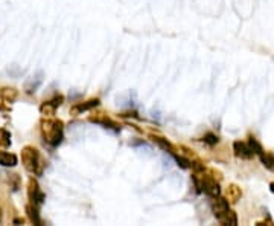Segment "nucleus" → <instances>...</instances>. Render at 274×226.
<instances>
[{"instance_id": "f257e3e1", "label": "nucleus", "mask_w": 274, "mask_h": 226, "mask_svg": "<svg viewBox=\"0 0 274 226\" xmlns=\"http://www.w3.org/2000/svg\"><path fill=\"white\" fill-rule=\"evenodd\" d=\"M41 130V138L51 147H58L59 144L64 139V124L62 121L55 119L52 116L45 118L40 124Z\"/></svg>"}, {"instance_id": "f03ea898", "label": "nucleus", "mask_w": 274, "mask_h": 226, "mask_svg": "<svg viewBox=\"0 0 274 226\" xmlns=\"http://www.w3.org/2000/svg\"><path fill=\"white\" fill-rule=\"evenodd\" d=\"M22 162H23V167L34 176H41L46 167L43 156L32 146H26L22 150Z\"/></svg>"}, {"instance_id": "7ed1b4c3", "label": "nucleus", "mask_w": 274, "mask_h": 226, "mask_svg": "<svg viewBox=\"0 0 274 226\" xmlns=\"http://www.w3.org/2000/svg\"><path fill=\"white\" fill-rule=\"evenodd\" d=\"M28 197H29L31 203L35 205V207H38V208L45 203V199H46L45 193L41 191L38 182L34 177H31L29 182H28Z\"/></svg>"}, {"instance_id": "20e7f679", "label": "nucleus", "mask_w": 274, "mask_h": 226, "mask_svg": "<svg viewBox=\"0 0 274 226\" xmlns=\"http://www.w3.org/2000/svg\"><path fill=\"white\" fill-rule=\"evenodd\" d=\"M62 102H64V96H62V95H55L52 99L45 101L43 104L40 106V112H41V115H45L46 118L54 116L56 109L62 104Z\"/></svg>"}, {"instance_id": "39448f33", "label": "nucleus", "mask_w": 274, "mask_h": 226, "mask_svg": "<svg viewBox=\"0 0 274 226\" xmlns=\"http://www.w3.org/2000/svg\"><path fill=\"white\" fill-rule=\"evenodd\" d=\"M89 119H90V122L99 124L104 129H110V130H114V132H120V124H117L116 121H113L111 118H109L107 115H104V113H98L95 116H90Z\"/></svg>"}, {"instance_id": "423d86ee", "label": "nucleus", "mask_w": 274, "mask_h": 226, "mask_svg": "<svg viewBox=\"0 0 274 226\" xmlns=\"http://www.w3.org/2000/svg\"><path fill=\"white\" fill-rule=\"evenodd\" d=\"M99 102H101V101H99L98 98H92V99H89V101H86V102H76L75 106H72L70 113H72L73 116L82 115L84 112H89V110H92V109L98 107V106H99Z\"/></svg>"}, {"instance_id": "0eeeda50", "label": "nucleus", "mask_w": 274, "mask_h": 226, "mask_svg": "<svg viewBox=\"0 0 274 226\" xmlns=\"http://www.w3.org/2000/svg\"><path fill=\"white\" fill-rule=\"evenodd\" d=\"M233 151H235V156L239 157V159H251L253 157V150L250 149L248 144L245 142H241V141H236L233 144Z\"/></svg>"}, {"instance_id": "6e6552de", "label": "nucleus", "mask_w": 274, "mask_h": 226, "mask_svg": "<svg viewBox=\"0 0 274 226\" xmlns=\"http://www.w3.org/2000/svg\"><path fill=\"white\" fill-rule=\"evenodd\" d=\"M43 78H45V75H43V72H37L35 75H32L28 81H26V84H25V90H26V93H34L40 86H41V83H43Z\"/></svg>"}, {"instance_id": "1a4fd4ad", "label": "nucleus", "mask_w": 274, "mask_h": 226, "mask_svg": "<svg viewBox=\"0 0 274 226\" xmlns=\"http://www.w3.org/2000/svg\"><path fill=\"white\" fill-rule=\"evenodd\" d=\"M217 220H218L221 225H230V226H236V225H238V217H236L235 211H231L230 208L225 210L224 213L218 214V216H217Z\"/></svg>"}, {"instance_id": "9d476101", "label": "nucleus", "mask_w": 274, "mask_h": 226, "mask_svg": "<svg viewBox=\"0 0 274 226\" xmlns=\"http://www.w3.org/2000/svg\"><path fill=\"white\" fill-rule=\"evenodd\" d=\"M151 139H153V142L154 144H157V146L160 147V149H163L164 151H167V153H174L175 151V147L172 146V144L167 141L166 138H163V136H157V135H151L150 136Z\"/></svg>"}, {"instance_id": "9b49d317", "label": "nucleus", "mask_w": 274, "mask_h": 226, "mask_svg": "<svg viewBox=\"0 0 274 226\" xmlns=\"http://www.w3.org/2000/svg\"><path fill=\"white\" fill-rule=\"evenodd\" d=\"M17 163H18V159L15 154L0 150V165L2 167H15Z\"/></svg>"}, {"instance_id": "f8f14e48", "label": "nucleus", "mask_w": 274, "mask_h": 226, "mask_svg": "<svg viewBox=\"0 0 274 226\" xmlns=\"http://www.w3.org/2000/svg\"><path fill=\"white\" fill-rule=\"evenodd\" d=\"M228 200L227 199H222V197H214V203H212V211L215 214V217L221 213H224L225 210H228Z\"/></svg>"}, {"instance_id": "ddd939ff", "label": "nucleus", "mask_w": 274, "mask_h": 226, "mask_svg": "<svg viewBox=\"0 0 274 226\" xmlns=\"http://www.w3.org/2000/svg\"><path fill=\"white\" fill-rule=\"evenodd\" d=\"M26 214H28V219H29L34 225H37V226L43 225V220H41L40 213H38V207H35V205H32V203L28 205V207H26Z\"/></svg>"}, {"instance_id": "4468645a", "label": "nucleus", "mask_w": 274, "mask_h": 226, "mask_svg": "<svg viewBox=\"0 0 274 226\" xmlns=\"http://www.w3.org/2000/svg\"><path fill=\"white\" fill-rule=\"evenodd\" d=\"M0 96H2L8 104H11V102H14L18 98V92L14 87H2L0 89Z\"/></svg>"}, {"instance_id": "2eb2a0df", "label": "nucleus", "mask_w": 274, "mask_h": 226, "mask_svg": "<svg viewBox=\"0 0 274 226\" xmlns=\"http://www.w3.org/2000/svg\"><path fill=\"white\" fill-rule=\"evenodd\" d=\"M242 196V193H241V190L236 187V185H230L228 187V190H227V200H230V202H236L239 197Z\"/></svg>"}, {"instance_id": "dca6fc26", "label": "nucleus", "mask_w": 274, "mask_h": 226, "mask_svg": "<svg viewBox=\"0 0 274 226\" xmlns=\"http://www.w3.org/2000/svg\"><path fill=\"white\" fill-rule=\"evenodd\" d=\"M259 156H261V160L264 163V167H267L268 170L274 171V156L270 154V153H264V151Z\"/></svg>"}, {"instance_id": "f3484780", "label": "nucleus", "mask_w": 274, "mask_h": 226, "mask_svg": "<svg viewBox=\"0 0 274 226\" xmlns=\"http://www.w3.org/2000/svg\"><path fill=\"white\" fill-rule=\"evenodd\" d=\"M11 146V133L6 129H0V147H9Z\"/></svg>"}, {"instance_id": "a211bd4d", "label": "nucleus", "mask_w": 274, "mask_h": 226, "mask_svg": "<svg viewBox=\"0 0 274 226\" xmlns=\"http://www.w3.org/2000/svg\"><path fill=\"white\" fill-rule=\"evenodd\" d=\"M171 154H172L174 159L177 160L178 167H181V168H191V159H187V157H184V156H181V154H177L175 151L171 153Z\"/></svg>"}, {"instance_id": "6ab92c4d", "label": "nucleus", "mask_w": 274, "mask_h": 226, "mask_svg": "<svg viewBox=\"0 0 274 226\" xmlns=\"http://www.w3.org/2000/svg\"><path fill=\"white\" fill-rule=\"evenodd\" d=\"M248 146H250V149L253 150V153H255V154H261V153L264 151V150H262V146H261V144H259L255 138H250Z\"/></svg>"}, {"instance_id": "aec40b11", "label": "nucleus", "mask_w": 274, "mask_h": 226, "mask_svg": "<svg viewBox=\"0 0 274 226\" xmlns=\"http://www.w3.org/2000/svg\"><path fill=\"white\" fill-rule=\"evenodd\" d=\"M203 141H204L206 144H209V146H215V144H218L219 139H218V136L214 135V133H207V135H204Z\"/></svg>"}, {"instance_id": "412c9836", "label": "nucleus", "mask_w": 274, "mask_h": 226, "mask_svg": "<svg viewBox=\"0 0 274 226\" xmlns=\"http://www.w3.org/2000/svg\"><path fill=\"white\" fill-rule=\"evenodd\" d=\"M0 110H2V112H8V110H9L8 102H6L2 96H0Z\"/></svg>"}, {"instance_id": "4be33fe9", "label": "nucleus", "mask_w": 274, "mask_h": 226, "mask_svg": "<svg viewBox=\"0 0 274 226\" xmlns=\"http://www.w3.org/2000/svg\"><path fill=\"white\" fill-rule=\"evenodd\" d=\"M270 188H271V191H273V194H274V183H271V185H270Z\"/></svg>"}, {"instance_id": "5701e85b", "label": "nucleus", "mask_w": 274, "mask_h": 226, "mask_svg": "<svg viewBox=\"0 0 274 226\" xmlns=\"http://www.w3.org/2000/svg\"><path fill=\"white\" fill-rule=\"evenodd\" d=\"M0 222H2V210H0Z\"/></svg>"}]
</instances>
